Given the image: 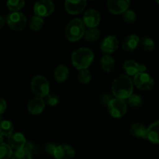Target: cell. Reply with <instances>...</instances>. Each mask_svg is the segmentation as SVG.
Masks as SVG:
<instances>
[{"label":"cell","instance_id":"6da1fadb","mask_svg":"<svg viewBox=\"0 0 159 159\" xmlns=\"http://www.w3.org/2000/svg\"><path fill=\"white\" fill-rule=\"evenodd\" d=\"M134 82L127 75H120L113 80L112 83V93L115 98L127 99L134 92Z\"/></svg>","mask_w":159,"mask_h":159},{"label":"cell","instance_id":"7a4b0ae2","mask_svg":"<svg viewBox=\"0 0 159 159\" xmlns=\"http://www.w3.org/2000/svg\"><path fill=\"white\" fill-rule=\"evenodd\" d=\"M94 53L90 48H80L71 54V64L76 69H88L94 60Z\"/></svg>","mask_w":159,"mask_h":159},{"label":"cell","instance_id":"3957f363","mask_svg":"<svg viewBox=\"0 0 159 159\" xmlns=\"http://www.w3.org/2000/svg\"><path fill=\"white\" fill-rule=\"evenodd\" d=\"M85 26L82 20L75 18L71 20L67 24L65 30V35L67 40L71 42H76L84 37L85 33Z\"/></svg>","mask_w":159,"mask_h":159},{"label":"cell","instance_id":"277c9868","mask_svg":"<svg viewBox=\"0 0 159 159\" xmlns=\"http://www.w3.org/2000/svg\"><path fill=\"white\" fill-rule=\"evenodd\" d=\"M30 88L36 97L43 99L50 93V84L48 79L43 75H37L32 79Z\"/></svg>","mask_w":159,"mask_h":159},{"label":"cell","instance_id":"5b68a950","mask_svg":"<svg viewBox=\"0 0 159 159\" xmlns=\"http://www.w3.org/2000/svg\"><path fill=\"white\" fill-rule=\"evenodd\" d=\"M26 16L21 12H12L6 17V23L12 30L16 31H21L26 25Z\"/></svg>","mask_w":159,"mask_h":159},{"label":"cell","instance_id":"8992f818","mask_svg":"<svg viewBox=\"0 0 159 159\" xmlns=\"http://www.w3.org/2000/svg\"><path fill=\"white\" fill-rule=\"evenodd\" d=\"M107 108L111 116L116 119L123 117L127 111V106L125 101L117 98H113L107 106Z\"/></svg>","mask_w":159,"mask_h":159},{"label":"cell","instance_id":"52a82bcc","mask_svg":"<svg viewBox=\"0 0 159 159\" xmlns=\"http://www.w3.org/2000/svg\"><path fill=\"white\" fill-rule=\"evenodd\" d=\"M134 85L143 91H148L154 87L155 81L148 73H138L134 76Z\"/></svg>","mask_w":159,"mask_h":159},{"label":"cell","instance_id":"ba28073f","mask_svg":"<svg viewBox=\"0 0 159 159\" xmlns=\"http://www.w3.org/2000/svg\"><path fill=\"white\" fill-rule=\"evenodd\" d=\"M55 9V5L51 0H40L34 6V12L36 16L46 17L51 15Z\"/></svg>","mask_w":159,"mask_h":159},{"label":"cell","instance_id":"9c48e42d","mask_svg":"<svg viewBox=\"0 0 159 159\" xmlns=\"http://www.w3.org/2000/svg\"><path fill=\"white\" fill-rule=\"evenodd\" d=\"M130 5V2L129 0H109L107 2L109 12L113 15L124 14L129 9Z\"/></svg>","mask_w":159,"mask_h":159},{"label":"cell","instance_id":"30bf717a","mask_svg":"<svg viewBox=\"0 0 159 159\" xmlns=\"http://www.w3.org/2000/svg\"><path fill=\"white\" fill-rule=\"evenodd\" d=\"M101 16L99 12L94 9H88L83 16L84 24L88 28H97L100 23Z\"/></svg>","mask_w":159,"mask_h":159},{"label":"cell","instance_id":"8fae6325","mask_svg":"<svg viewBox=\"0 0 159 159\" xmlns=\"http://www.w3.org/2000/svg\"><path fill=\"white\" fill-rule=\"evenodd\" d=\"M119 46V40L114 35H109L102 40L100 43L101 51L106 54L114 53Z\"/></svg>","mask_w":159,"mask_h":159},{"label":"cell","instance_id":"7c38bea8","mask_svg":"<svg viewBox=\"0 0 159 159\" xmlns=\"http://www.w3.org/2000/svg\"><path fill=\"white\" fill-rule=\"evenodd\" d=\"M75 155V150L69 144H59L53 155L55 159H72Z\"/></svg>","mask_w":159,"mask_h":159},{"label":"cell","instance_id":"4fadbf2b","mask_svg":"<svg viewBox=\"0 0 159 159\" xmlns=\"http://www.w3.org/2000/svg\"><path fill=\"white\" fill-rule=\"evenodd\" d=\"M87 6L86 0H78V1H71L66 0L65 2V10L68 13L71 15H78L85 10Z\"/></svg>","mask_w":159,"mask_h":159},{"label":"cell","instance_id":"5bb4252c","mask_svg":"<svg viewBox=\"0 0 159 159\" xmlns=\"http://www.w3.org/2000/svg\"><path fill=\"white\" fill-rule=\"evenodd\" d=\"M26 142L27 141L24 134L20 132L13 133L10 136L8 137V144L12 148V149H14L15 151L24 148Z\"/></svg>","mask_w":159,"mask_h":159},{"label":"cell","instance_id":"9a60e30c","mask_svg":"<svg viewBox=\"0 0 159 159\" xmlns=\"http://www.w3.org/2000/svg\"><path fill=\"white\" fill-rule=\"evenodd\" d=\"M46 102L44 99L40 97H34L29 101L27 104V110L32 115H39L43 113L45 109Z\"/></svg>","mask_w":159,"mask_h":159},{"label":"cell","instance_id":"2e32d148","mask_svg":"<svg viewBox=\"0 0 159 159\" xmlns=\"http://www.w3.org/2000/svg\"><path fill=\"white\" fill-rule=\"evenodd\" d=\"M139 37L136 34H130L125 37L122 43L123 49L127 51H134L140 44Z\"/></svg>","mask_w":159,"mask_h":159},{"label":"cell","instance_id":"e0dca14e","mask_svg":"<svg viewBox=\"0 0 159 159\" xmlns=\"http://www.w3.org/2000/svg\"><path fill=\"white\" fill-rule=\"evenodd\" d=\"M147 139L154 144H159V120H156L148 127Z\"/></svg>","mask_w":159,"mask_h":159},{"label":"cell","instance_id":"ac0fdd59","mask_svg":"<svg viewBox=\"0 0 159 159\" xmlns=\"http://www.w3.org/2000/svg\"><path fill=\"white\" fill-rule=\"evenodd\" d=\"M130 132L134 137L142 139H147L148 128L141 123H134L130 126Z\"/></svg>","mask_w":159,"mask_h":159},{"label":"cell","instance_id":"d6986e66","mask_svg":"<svg viewBox=\"0 0 159 159\" xmlns=\"http://www.w3.org/2000/svg\"><path fill=\"white\" fill-rule=\"evenodd\" d=\"M69 76V69L64 65H57L54 71V77L57 82H64Z\"/></svg>","mask_w":159,"mask_h":159},{"label":"cell","instance_id":"ffe728a7","mask_svg":"<svg viewBox=\"0 0 159 159\" xmlns=\"http://www.w3.org/2000/svg\"><path fill=\"white\" fill-rule=\"evenodd\" d=\"M139 65L138 62L134 60H127L123 65L124 71L128 76H134L139 72Z\"/></svg>","mask_w":159,"mask_h":159},{"label":"cell","instance_id":"44dd1931","mask_svg":"<svg viewBox=\"0 0 159 159\" xmlns=\"http://www.w3.org/2000/svg\"><path fill=\"white\" fill-rule=\"evenodd\" d=\"M115 65V60L110 54H105L100 60V67L102 71L110 72L113 69Z\"/></svg>","mask_w":159,"mask_h":159},{"label":"cell","instance_id":"7402d4cb","mask_svg":"<svg viewBox=\"0 0 159 159\" xmlns=\"http://www.w3.org/2000/svg\"><path fill=\"white\" fill-rule=\"evenodd\" d=\"M13 124L9 120H2L0 122V134L2 136H10L13 134Z\"/></svg>","mask_w":159,"mask_h":159},{"label":"cell","instance_id":"603a6c76","mask_svg":"<svg viewBox=\"0 0 159 159\" xmlns=\"http://www.w3.org/2000/svg\"><path fill=\"white\" fill-rule=\"evenodd\" d=\"M43 19L38 16H33L29 21V26L32 30L39 31L43 26Z\"/></svg>","mask_w":159,"mask_h":159},{"label":"cell","instance_id":"cb8c5ba5","mask_svg":"<svg viewBox=\"0 0 159 159\" xmlns=\"http://www.w3.org/2000/svg\"><path fill=\"white\" fill-rule=\"evenodd\" d=\"M101 33L98 28H88L85 30L84 38L89 42H93L100 37Z\"/></svg>","mask_w":159,"mask_h":159},{"label":"cell","instance_id":"d4e9b609","mask_svg":"<svg viewBox=\"0 0 159 159\" xmlns=\"http://www.w3.org/2000/svg\"><path fill=\"white\" fill-rule=\"evenodd\" d=\"M13 152L10 146L6 143L0 144V159L12 158Z\"/></svg>","mask_w":159,"mask_h":159},{"label":"cell","instance_id":"484cf974","mask_svg":"<svg viewBox=\"0 0 159 159\" xmlns=\"http://www.w3.org/2000/svg\"><path fill=\"white\" fill-rule=\"evenodd\" d=\"M25 1L23 0H9L6 2L7 8L12 12H20L25 6Z\"/></svg>","mask_w":159,"mask_h":159},{"label":"cell","instance_id":"4316f807","mask_svg":"<svg viewBox=\"0 0 159 159\" xmlns=\"http://www.w3.org/2000/svg\"><path fill=\"white\" fill-rule=\"evenodd\" d=\"M141 48L145 51H152L155 48V40L151 37H144L140 42Z\"/></svg>","mask_w":159,"mask_h":159},{"label":"cell","instance_id":"83f0119b","mask_svg":"<svg viewBox=\"0 0 159 159\" xmlns=\"http://www.w3.org/2000/svg\"><path fill=\"white\" fill-rule=\"evenodd\" d=\"M12 159H33V158L30 152L26 148H22L13 152Z\"/></svg>","mask_w":159,"mask_h":159},{"label":"cell","instance_id":"f1b7e54d","mask_svg":"<svg viewBox=\"0 0 159 159\" xmlns=\"http://www.w3.org/2000/svg\"><path fill=\"white\" fill-rule=\"evenodd\" d=\"M92 79V75L91 72L89 69H84L79 71V74H78V80L79 82L82 84H88L90 82Z\"/></svg>","mask_w":159,"mask_h":159},{"label":"cell","instance_id":"f546056e","mask_svg":"<svg viewBox=\"0 0 159 159\" xmlns=\"http://www.w3.org/2000/svg\"><path fill=\"white\" fill-rule=\"evenodd\" d=\"M123 15V19L127 23H134L137 20V14L132 9H127Z\"/></svg>","mask_w":159,"mask_h":159},{"label":"cell","instance_id":"4dcf8cb0","mask_svg":"<svg viewBox=\"0 0 159 159\" xmlns=\"http://www.w3.org/2000/svg\"><path fill=\"white\" fill-rule=\"evenodd\" d=\"M127 102L130 104L132 107H139L142 103V98L141 96L138 94H132L130 97L127 99Z\"/></svg>","mask_w":159,"mask_h":159},{"label":"cell","instance_id":"1f68e13d","mask_svg":"<svg viewBox=\"0 0 159 159\" xmlns=\"http://www.w3.org/2000/svg\"><path fill=\"white\" fill-rule=\"evenodd\" d=\"M47 105L50 106V107H56L59 102V98L54 93H51L48 95L46 97V101H45Z\"/></svg>","mask_w":159,"mask_h":159},{"label":"cell","instance_id":"d6a6232c","mask_svg":"<svg viewBox=\"0 0 159 159\" xmlns=\"http://www.w3.org/2000/svg\"><path fill=\"white\" fill-rule=\"evenodd\" d=\"M113 98L112 97V95H110L109 93H102L100 96V102L102 104L103 106H107L109 105L110 101L113 99Z\"/></svg>","mask_w":159,"mask_h":159},{"label":"cell","instance_id":"836d02e7","mask_svg":"<svg viewBox=\"0 0 159 159\" xmlns=\"http://www.w3.org/2000/svg\"><path fill=\"white\" fill-rule=\"evenodd\" d=\"M57 145H56L54 143H48V144L45 145L44 147V151L46 153L49 154V155H53L54 153V151H55L56 148H57Z\"/></svg>","mask_w":159,"mask_h":159},{"label":"cell","instance_id":"e575fe53","mask_svg":"<svg viewBox=\"0 0 159 159\" xmlns=\"http://www.w3.org/2000/svg\"><path fill=\"white\" fill-rule=\"evenodd\" d=\"M6 107H7V105H6V100L3 98L0 97V115L4 113L6 110Z\"/></svg>","mask_w":159,"mask_h":159},{"label":"cell","instance_id":"d590c367","mask_svg":"<svg viewBox=\"0 0 159 159\" xmlns=\"http://www.w3.org/2000/svg\"><path fill=\"white\" fill-rule=\"evenodd\" d=\"M6 22V19H5V17L3 16L0 15V29L4 26Z\"/></svg>","mask_w":159,"mask_h":159},{"label":"cell","instance_id":"8d00e7d4","mask_svg":"<svg viewBox=\"0 0 159 159\" xmlns=\"http://www.w3.org/2000/svg\"><path fill=\"white\" fill-rule=\"evenodd\" d=\"M146 70H147V67L144 65H139V72L138 73H144L146 72Z\"/></svg>","mask_w":159,"mask_h":159},{"label":"cell","instance_id":"74e56055","mask_svg":"<svg viewBox=\"0 0 159 159\" xmlns=\"http://www.w3.org/2000/svg\"><path fill=\"white\" fill-rule=\"evenodd\" d=\"M3 141H4V138H3V136L1 134H0V144H2Z\"/></svg>","mask_w":159,"mask_h":159},{"label":"cell","instance_id":"f35d334b","mask_svg":"<svg viewBox=\"0 0 159 159\" xmlns=\"http://www.w3.org/2000/svg\"><path fill=\"white\" fill-rule=\"evenodd\" d=\"M156 2L158 3V4H159V0H157V1H156Z\"/></svg>","mask_w":159,"mask_h":159}]
</instances>
